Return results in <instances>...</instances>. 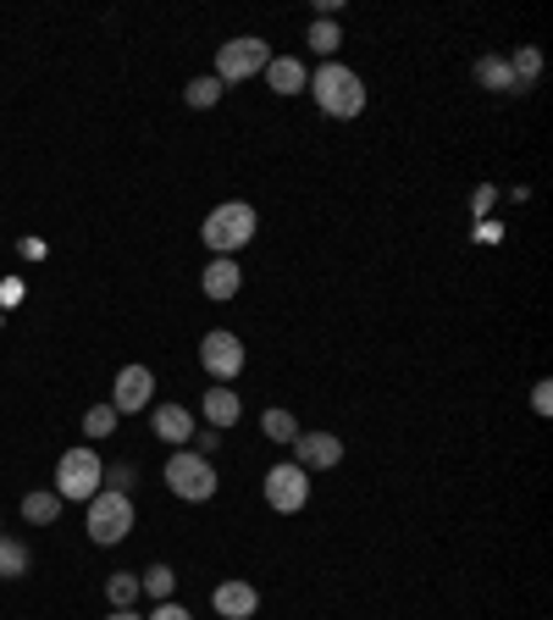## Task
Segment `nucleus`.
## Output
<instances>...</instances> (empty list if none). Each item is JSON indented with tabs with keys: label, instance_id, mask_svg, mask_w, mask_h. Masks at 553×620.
Here are the masks:
<instances>
[{
	"label": "nucleus",
	"instance_id": "nucleus-1",
	"mask_svg": "<svg viewBox=\"0 0 553 620\" xmlns=\"http://www.w3.org/2000/svg\"><path fill=\"white\" fill-rule=\"evenodd\" d=\"M310 95H316V106H321L327 117H338V123L360 117V106H365V84H360V73H349L343 62H327V67L310 78Z\"/></svg>",
	"mask_w": 553,
	"mask_h": 620
},
{
	"label": "nucleus",
	"instance_id": "nucleus-2",
	"mask_svg": "<svg viewBox=\"0 0 553 620\" xmlns=\"http://www.w3.org/2000/svg\"><path fill=\"white\" fill-rule=\"evenodd\" d=\"M255 206H244V200H227V206H216L211 217H205V228H200V239H205V250H216V255H233V250H244L249 239H255Z\"/></svg>",
	"mask_w": 553,
	"mask_h": 620
},
{
	"label": "nucleus",
	"instance_id": "nucleus-3",
	"mask_svg": "<svg viewBox=\"0 0 553 620\" xmlns=\"http://www.w3.org/2000/svg\"><path fill=\"white\" fill-rule=\"evenodd\" d=\"M84 532L95 537V543H123L128 532H134V498L128 493H117V487H100L95 498H89V515H84Z\"/></svg>",
	"mask_w": 553,
	"mask_h": 620
},
{
	"label": "nucleus",
	"instance_id": "nucleus-4",
	"mask_svg": "<svg viewBox=\"0 0 553 620\" xmlns=\"http://www.w3.org/2000/svg\"><path fill=\"white\" fill-rule=\"evenodd\" d=\"M100 487H106V465H100L95 449H67L56 460V493L62 498H95Z\"/></svg>",
	"mask_w": 553,
	"mask_h": 620
},
{
	"label": "nucleus",
	"instance_id": "nucleus-5",
	"mask_svg": "<svg viewBox=\"0 0 553 620\" xmlns=\"http://www.w3.org/2000/svg\"><path fill=\"white\" fill-rule=\"evenodd\" d=\"M167 487H172L178 498H189V504H205V498L216 493V465H211L205 454H194V449H178V454L167 460Z\"/></svg>",
	"mask_w": 553,
	"mask_h": 620
},
{
	"label": "nucleus",
	"instance_id": "nucleus-6",
	"mask_svg": "<svg viewBox=\"0 0 553 620\" xmlns=\"http://www.w3.org/2000/svg\"><path fill=\"white\" fill-rule=\"evenodd\" d=\"M266 62H272L266 40H255V34H244V40H227V45L216 51V84H244V78L266 73Z\"/></svg>",
	"mask_w": 553,
	"mask_h": 620
},
{
	"label": "nucleus",
	"instance_id": "nucleus-7",
	"mask_svg": "<svg viewBox=\"0 0 553 620\" xmlns=\"http://www.w3.org/2000/svg\"><path fill=\"white\" fill-rule=\"evenodd\" d=\"M266 504H272L277 515H299V509L310 504V471H299L294 460L272 465V471H266Z\"/></svg>",
	"mask_w": 553,
	"mask_h": 620
},
{
	"label": "nucleus",
	"instance_id": "nucleus-8",
	"mask_svg": "<svg viewBox=\"0 0 553 620\" xmlns=\"http://www.w3.org/2000/svg\"><path fill=\"white\" fill-rule=\"evenodd\" d=\"M150 399H156V371L150 366H123L117 382H111V410L139 416V410H150Z\"/></svg>",
	"mask_w": 553,
	"mask_h": 620
},
{
	"label": "nucleus",
	"instance_id": "nucleus-9",
	"mask_svg": "<svg viewBox=\"0 0 553 620\" xmlns=\"http://www.w3.org/2000/svg\"><path fill=\"white\" fill-rule=\"evenodd\" d=\"M200 360H205V371H211V377H222V382H227V377H238V371H244V338L216 327V333H205V338H200Z\"/></svg>",
	"mask_w": 553,
	"mask_h": 620
},
{
	"label": "nucleus",
	"instance_id": "nucleus-10",
	"mask_svg": "<svg viewBox=\"0 0 553 620\" xmlns=\"http://www.w3.org/2000/svg\"><path fill=\"white\" fill-rule=\"evenodd\" d=\"M343 460V438H332V432H299L294 438V465L299 471H332Z\"/></svg>",
	"mask_w": 553,
	"mask_h": 620
},
{
	"label": "nucleus",
	"instance_id": "nucleus-11",
	"mask_svg": "<svg viewBox=\"0 0 553 620\" xmlns=\"http://www.w3.org/2000/svg\"><path fill=\"white\" fill-rule=\"evenodd\" d=\"M211 603H216L222 620H249V614L260 609V592H255L249 581H222V587L211 592Z\"/></svg>",
	"mask_w": 553,
	"mask_h": 620
},
{
	"label": "nucleus",
	"instance_id": "nucleus-12",
	"mask_svg": "<svg viewBox=\"0 0 553 620\" xmlns=\"http://www.w3.org/2000/svg\"><path fill=\"white\" fill-rule=\"evenodd\" d=\"M200 288H205V300H233V294L244 288V272H238V261H233V255H216V261L200 272Z\"/></svg>",
	"mask_w": 553,
	"mask_h": 620
},
{
	"label": "nucleus",
	"instance_id": "nucleus-13",
	"mask_svg": "<svg viewBox=\"0 0 553 620\" xmlns=\"http://www.w3.org/2000/svg\"><path fill=\"white\" fill-rule=\"evenodd\" d=\"M200 410H205V427L227 432V427H238V416H244V399H238L233 388H211V393L200 399Z\"/></svg>",
	"mask_w": 553,
	"mask_h": 620
},
{
	"label": "nucleus",
	"instance_id": "nucleus-14",
	"mask_svg": "<svg viewBox=\"0 0 553 620\" xmlns=\"http://www.w3.org/2000/svg\"><path fill=\"white\" fill-rule=\"evenodd\" d=\"M266 84H272V95H299V90H310V73L299 67V56H272Z\"/></svg>",
	"mask_w": 553,
	"mask_h": 620
},
{
	"label": "nucleus",
	"instance_id": "nucleus-15",
	"mask_svg": "<svg viewBox=\"0 0 553 620\" xmlns=\"http://www.w3.org/2000/svg\"><path fill=\"white\" fill-rule=\"evenodd\" d=\"M150 427H156V438H167V443H189V438H194V416H189L183 404H156V410H150Z\"/></svg>",
	"mask_w": 553,
	"mask_h": 620
},
{
	"label": "nucleus",
	"instance_id": "nucleus-16",
	"mask_svg": "<svg viewBox=\"0 0 553 620\" xmlns=\"http://www.w3.org/2000/svg\"><path fill=\"white\" fill-rule=\"evenodd\" d=\"M56 515H62V493H56V487H40V493L23 498V521H29V526H51Z\"/></svg>",
	"mask_w": 553,
	"mask_h": 620
},
{
	"label": "nucleus",
	"instance_id": "nucleus-17",
	"mask_svg": "<svg viewBox=\"0 0 553 620\" xmlns=\"http://www.w3.org/2000/svg\"><path fill=\"white\" fill-rule=\"evenodd\" d=\"M476 84L503 95V90H514V73H509V62H498V56H481V62H476Z\"/></svg>",
	"mask_w": 553,
	"mask_h": 620
},
{
	"label": "nucleus",
	"instance_id": "nucleus-18",
	"mask_svg": "<svg viewBox=\"0 0 553 620\" xmlns=\"http://www.w3.org/2000/svg\"><path fill=\"white\" fill-rule=\"evenodd\" d=\"M509 73H514V90H531V84H536V73H542V56H536L531 45H520V51L509 56Z\"/></svg>",
	"mask_w": 553,
	"mask_h": 620
},
{
	"label": "nucleus",
	"instance_id": "nucleus-19",
	"mask_svg": "<svg viewBox=\"0 0 553 620\" xmlns=\"http://www.w3.org/2000/svg\"><path fill=\"white\" fill-rule=\"evenodd\" d=\"M0 576H29V548L18 537H0Z\"/></svg>",
	"mask_w": 553,
	"mask_h": 620
},
{
	"label": "nucleus",
	"instance_id": "nucleus-20",
	"mask_svg": "<svg viewBox=\"0 0 553 620\" xmlns=\"http://www.w3.org/2000/svg\"><path fill=\"white\" fill-rule=\"evenodd\" d=\"M172 587H178V576H172L167 565H150V570H145V581H139V592H150L156 603H167V598H172Z\"/></svg>",
	"mask_w": 553,
	"mask_h": 620
},
{
	"label": "nucleus",
	"instance_id": "nucleus-21",
	"mask_svg": "<svg viewBox=\"0 0 553 620\" xmlns=\"http://www.w3.org/2000/svg\"><path fill=\"white\" fill-rule=\"evenodd\" d=\"M260 427H266V438H272V443H294V438H299V421H294L288 410H266V421H260Z\"/></svg>",
	"mask_w": 553,
	"mask_h": 620
},
{
	"label": "nucleus",
	"instance_id": "nucleus-22",
	"mask_svg": "<svg viewBox=\"0 0 553 620\" xmlns=\"http://www.w3.org/2000/svg\"><path fill=\"white\" fill-rule=\"evenodd\" d=\"M338 40H343V34H338V23H332V18H316V23H310V51L332 56V51H338Z\"/></svg>",
	"mask_w": 553,
	"mask_h": 620
},
{
	"label": "nucleus",
	"instance_id": "nucleus-23",
	"mask_svg": "<svg viewBox=\"0 0 553 620\" xmlns=\"http://www.w3.org/2000/svg\"><path fill=\"white\" fill-rule=\"evenodd\" d=\"M183 101H189L194 112H205V106H216V101H222V84H216V78H194V84L183 90Z\"/></svg>",
	"mask_w": 553,
	"mask_h": 620
},
{
	"label": "nucleus",
	"instance_id": "nucleus-24",
	"mask_svg": "<svg viewBox=\"0 0 553 620\" xmlns=\"http://www.w3.org/2000/svg\"><path fill=\"white\" fill-rule=\"evenodd\" d=\"M106 598H111L117 609H128V603L139 598V576H128V570H117V576L106 581Z\"/></svg>",
	"mask_w": 553,
	"mask_h": 620
},
{
	"label": "nucleus",
	"instance_id": "nucleus-25",
	"mask_svg": "<svg viewBox=\"0 0 553 620\" xmlns=\"http://www.w3.org/2000/svg\"><path fill=\"white\" fill-rule=\"evenodd\" d=\"M111 427H117V410H111V404H95V410H84V432H89V438H106Z\"/></svg>",
	"mask_w": 553,
	"mask_h": 620
},
{
	"label": "nucleus",
	"instance_id": "nucleus-26",
	"mask_svg": "<svg viewBox=\"0 0 553 620\" xmlns=\"http://www.w3.org/2000/svg\"><path fill=\"white\" fill-rule=\"evenodd\" d=\"M531 410H536V416H553V382H536V388H531Z\"/></svg>",
	"mask_w": 553,
	"mask_h": 620
},
{
	"label": "nucleus",
	"instance_id": "nucleus-27",
	"mask_svg": "<svg viewBox=\"0 0 553 620\" xmlns=\"http://www.w3.org/2000/svg\"><path fill=\"white\" fill-rule=\"evenodd\" d=\"M492 200H498V189H487V183H481V189L470 195V217H487V206H492Z\"/></svg>",
	"mask_w": 553,
	"mask_h": 620
},
{
	"label": "nucleus",
	"instance_id": "nucleus-28",
	"mask_svg": "<svg viewBox=\"0 0 553 620\" xmlns=\"http://www.w3.org/2000/svg\"><path fill=\"white\" fill-rule=\"evenodd\" d=\"M150 620H194V614H189L183 603H172V598H167V603H156V614H150Z\"/></svg>",
	"mask_w": 553,
	"mask_h": 620
},
{
	"label": "nucleus",
	"instance_id": "nucleus-29",
	"mask_svg": "<svg viewBox=\"0 0 553 620\" xmlns=\"http://www.w3.org/2000/svg\"><path fill=\"white\" fill-rule=\"evenodd\" d=\"M111 620H139V614H134V609H117V614H111Z\"/></svg>",
	"mask_w": 553,
	"mask_h": 620
}]
</instances>
